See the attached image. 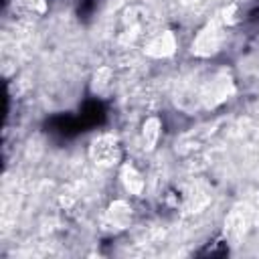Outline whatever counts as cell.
I'll use <instances>...</instances> for the list:
<instances>
[{
	"label": "cell",
	"mask_w": 259,
	"mask_h": 259,
	"mask_svg": "<svg viewBox=\"0 0 259 259\" xmlns=\"http://www.w3.org/2000/svg\"><path fill=\"white\" fill-rule=\"evenodd\" d=\"M227 22L223 20L221 14L212 16L208 22H204V26L194 34L192 38V45H190V51L194 57L198 59H208V57H214L223 42H225V36H227Z\"/></svg>",
	"instance_id": "1"
},
{
	"label": "cell",
	"mask_w": 259,
	"mask_h": 259,
	"mask_svg": "<svg viewBox=\"0 0 259 259\" xmlns=\"http://www.w3.org/2000/svg\"><path fill=\"white\" fill-rule=\"evenodd\" d=\"M178 51V38L172 30H160L144 45V55L150 59H170Z\"/></svg>",
	"instance_id": "2"
},
{
	"label": "cell",
	"mask_w": 259,
	"mask_h": 259,
	"mask_svg": "<svg viewBox=\"0 0 259 259\" xmlns=\"http://www.w3.org/2000/svg\"><path fill=\"white\" fill-rule=\"evenodd\" d=\"M91 160L97 166H113L119 162V146L111 134H101L91 142Z\"/></svg>",
	"instance_id": "3"
},
{
	"label": "cell",
	"mask_w": 259,
	"mask_h": 259,
	"mask_svg": "<svg viewBox=\"0 0 259 259\" xmlns=\"http://www.w3.org/2000/svg\"><path fill=\"white\" fill-rule=\"evenodd\" d=\"M119 182H121V186L127 194H132V196H142L144 194L146 180H144L142 172L132 162H123L119 166Z\"/></svg>",
	"instance_id": "4"
},
{
	"label": "cell",
	"mask_w": 259,
	"mask_h": 259,
	"mask_svg": "<svg viewBox=\"0 0 259 259\" xmlns=\"http://www.w3.org/2000/svg\"><path fill=\"white\" fill-rule=\"evenodd\" d=\"M162 138V119L158 115H150L142 123V144L144 150H154Z\"/></svg>",
	"instance_id": "5"
},
{
	"label": "cell",
	"mask_w": 259,
	"mask_h": 259,
	"mask_svg": "<svg viewBox=\"0 0 259 259\" xmlns=\"http://www.w3.org/2000/svg\"><path fill=\"white\" fill-rule=\"evenodd\" d=\"M107 217H109V223L117 229H125L132 221V206L125 202V200H115L109 210H107Z\"/></svg>",
	"instance_id": "6"
},
{
	"label": "cell",
	"mask_w": 259,
	"mask_h": 259,
	"mask_svg": "<svg viewBox=\"0 0 259 259\" xmlns=\"http://www.w3.org/2000/svg\"><path fill=\"white\" fill-rule=\"evenodd\" d=\"M93 79H95V81H93V87H95V91H97V93L107 91V89L111 87V69H107V67L99 69V71L95 73V77H93Z\"/></svg>",
	"instance_id": "7"
},
{
	"label": "cell",
	"mask_w": 259,
	"mask_h": 259,
	"mask_svg": "<svg viewBox=\"0 0 259 259\" xmlns=\"http://www.w3.org/2000/svg\"><path fill=\"white\" fill-rule=\"evenodd\" d=\"M30 10H36V12H45L47 6H49V0H22Z\"/></svg>",
	"instance_id": "8"
}]
</instances>
